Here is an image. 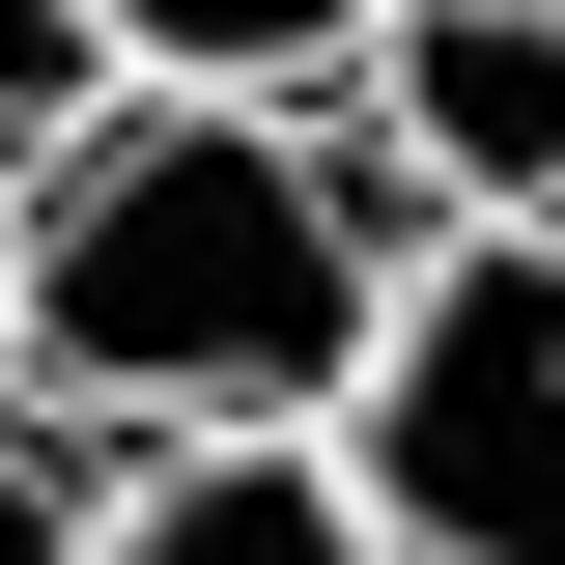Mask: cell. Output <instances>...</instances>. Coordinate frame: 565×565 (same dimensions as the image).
<instances>
[{
	"mask_svg": "<svg viewBox=\"0 0 565 565\" xmlns=\"http://www.w3.org/2000/svg\"><path fill=\"white\" fill-rule=\"evenodd\" d=\"M424 199L340 114H226V85H85L0 141V396L85 452H199V424H340Z\"/></svg>",
	"mask_w": 565,
	"mask_h": 565,
	"instance_id": "6da1fadb",
	"label": "cell"
},
{
	"mask_svg": "<svg viewBox=\"0 0 565 565\" xmlns=\"http://www.w3.org/2000/svg\"><path fill=\"white\" fill-rule=\"evenodd\" d=\"M85 509H114V452H85V424H29V396H0V565H85Z\"/></svg>",
	"mask_w": 565,
	"mask_h": 565,
	"instance_id": "8992f818",
	"label": "cell"
},
{
	"mask_svg": "<svg viewBox=\"0 0 565 565\" xmlns=\"http://www.w3.org/2000/svg\"><path fill=\"white\" fill-rule=\"evenodd\" d=\"M311 452L367 481L396 565H565V255L424 226L396 311H367V396L311 424Z\"/></svg>",
	"mask_w": 565,
	"mask_h": 565,
	"instance_id": "7a4b0ae2",
	"label": "cell"
},
{
	"mask_svg": "<svg viewBox=\"0 0 565 565\" xmlns=\"http://www.w3.org/2000/svg\"><path fill=\"white\" fill-rule=\"evenodd\" d=\"M85 114V29H57V0H0V141H57Z\"/></svg>",
	"mask_w": 565,
	"mask_h": 565,
	"instance_id": "52a82bcc",
	"label": "cell"
},
{
	"mask_svg": "<svg viewBox=\"0 0 565 565\" xmlns=\"http://www.w3.org/2000/svg\"><path fill=\"white\" fill-rule=\"evenodd\" d=\"M340 141L396 170L424 226H509V255H565V0H367Z\"/></svg>",
	"mask_w": 565,
	"mask_h": 565,
	"instance_id": "3957f363",
	"label": "cell"
},
{
	"mask_svg": "<svg viewBox=\"0 0 565 565\" xmlns=\"http://www.w3.org/2000/svg\"><path fill=\"white\" fill-rule=\"evenodd\" d=\"M85 565H396V537H367V481L311 424H199V452H114Z\"/></svg>",
	"mask_w": 565,
	"mask_h": 565,
	"instance_id": "277c9868",
	"label": "cell"
},
{
	"mask_svg": "<svg viewBox=\"0 0 565 565\" xmlns=\"http://www.w3.org/2000/svg\"><path fill=\"white\" fill-rule=\"evenodd\" d=\"M85 85H226V114H340L367 57V0H57Z\"/></svg>",
	"mask_w": 565,
	"mask_h": 565,
	"instance_id": "5b68a950",
	"label": "cell"
}]
</instances>
